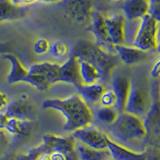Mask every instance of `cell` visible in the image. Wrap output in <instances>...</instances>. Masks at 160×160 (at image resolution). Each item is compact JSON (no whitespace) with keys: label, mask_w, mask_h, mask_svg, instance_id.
<instances>
[{"label":"cell","mask_w":160,"mask_h":160,"mask_svg":"<svg viewBox=\"0 0 160 160\" xmlns=\"http://www.w3.org/2000/svg\"><path fill=\"white\" fill-rule=\"evenodd\" d=\"M3 58L6 59L10 64V69L7 74V83L15 84L19 82H25L32 85L40 91H45L50 86L49 82L43 76L33 74L30 70L23 65L20 59L13 52L3 54Z\"/></svg>","instance_id":"8992f818"},{"label":"cell","mask_w":160,"mask_h":160,"mask_svg":"<svg viewBox=\"0 0 160 160\" xmlns=\"http://www.w3.org/2000/svg\"><path fill=\"white\" fill-rule=\"evenodd\" d=\"M110 80H111V89L114 91L117 99L115 109L119 113L123 112L125 103H126V99L128 96L131 77H129L126 73L123 72H117V73L113 72Z\"/></svg>","instance_id":"4fadbf2b"},{"label":"cell","mask_w":160,"mask_h":160,"mask_svg":"<svg viewBox=\"0 0 160 160\" xmlns=\"http://www.w3.org/2000/svg\"><path fill=\"white\" fill-rule=\"evenodd\" d=\"M28 15L27 7L18 6L10 0H0V23L25 18Z\"/></svg>","instance_id":"ac0fdd59"},{"label":"cell","mask_w":160,"mask_h":160,"mask_svg":"<svg viewBox=\"0 0 160 160\" xmlns=\"http://www.w3.org/2000/svg\"><path fill=\"white\" fill-rule=\"evenodd\" d=\"M8 120H9V116L6 113L0 112V130H5Z\"/></svg>","instance_id":"d6a6232c"},{"label":"cell","mask_w":160,"mask_h":160,"mask_svg":"<svg viewBox=\"0 0 160 160\" xmlns=\"http://www.w3.org/2000/svg\"><path fill=\"white\" fill-rule=\"evenodd\" d=\"M150 77L152 79H159L160 78V59H158L154 63L151 70H150Z\"/></svg>","instance_id":"f1b7e54d"},{"label":"cell","mask_w":160,"mask_h":160,"mask_svg":"<svg viewBox=\"0 0 160 160\" xmlns=\"http://www.w3.org/2000/svg\"><path fill=\"white\" fill-rule=\"evenodd\" d=\"M43 146L50 152H60L67 154L75 150L76 139L71 136H59L54 134L43 135Z\"/></svg>","instance_id":"9a60e30c"},{"label":"cell","mask_w":160,"mask_h":160,"mask_svg":"<svg viewBox=\"0 0 160 160\" xmlns=\"http://www.w3.org/2000/svg\"><path fill=\"white\" fill-rule=\"evenodd\" d=\"M50 44H51V42H50L47 38H45V37L38 38L33 44V51L37 55L46 54L49 52Z\"/></svg>","instance_id":"4316f807"},{"label":"cell","mask_w":160,"mask_h":160,"mask_svg":"<svg viewBox=\"0 0 160 160\" xmlns=\"http://www.w3.org/2000/svg\"><path fill=\"white\" fill-rule=\"evenodd\" d=\"M70 54H72L77 59H84L89 61L96 67L100 75L102 82H107L111 78L115 68L120 62L119 58L114 52L105 50L100 47L96 43H93L88 40H79L73 46Z\"/></svg>","instance_id":"3957f363"},{"label":"cell","mask_w":160,"mask_h":160,"mask_svg":"<svg viewBox=\"0 0 160 160\" xmlns=\"http://www.w3.org/2000/svg\"><path fill=\"white\" fill-rule=\"evenodd\" d=\"M149 14L156 20L158 23H160V1L150 4V9H149Z\"/></svg>","instance_id":"83f0119b"},{"label":"cell","mask_w":160,"mask_h":160,"mask_svg":"<svg viewBox=\"0 0 160 160\" xmlns=\"http://www.w3.org/2000/svg\"><path fill=\"white\" fill-rule=\"evenodd\" d=\"M50 160H65V155L60 152H50Z\"/></svg>","instance_id":"e575fe53"},{"label":"cell","mask_w":160,"mask_h":160,"mask_svg":"<svg viewBox=\"0 0 160 160\" xmlns=\"http://www.w3.org/2000/svg\"><path fill=\"white\" fill-rule=\"evenodd\" d=\"M65 160H79L76 150H74V151H71V152H69L67 154H65Z\"/></svg>","instance_id":"d590c367"},{"label":"cell","mask_w":160,"mask_h":160,"mask_svg":"<svg viewBox=\"0 0 160 160\" xmlns=\"http://www.w3.org/2000/svg\"><path fill=\"white\" fill-rule=\"evenodd\" d=\"M3 130H0V154L3 153L2 151L6 150L8 146V139L6 137V134H4Z\"/></svg>","instance_id":"4dcf8cb0"},{"label":"cell","mask_w":160,"mask_h":160,"mask_svg":"<svg viewBox=\"0 0 160 160\" xmlns=\"http://www.w3.org/2000/svg\"><path fill=\"white\" fill-rule=\"evenodd\" d=\"M0 160H14V158L11 156H2L0 157Z\"/></svg>","instance_id":"74e56055"},{"label":"cell","mask_w":160,"mask_h":160,"mask_svg":"<svg viewBox=\"0 0 160 160\" xmlns=\"http://www.w3.org/2000/svg\"><path fill=\"white\" fill-rule=\"evenodd\" d=\"M13 51H14V46L12 43L0 41V54H5Z\"/></svg>","instance_id":"f546056e"},{"label":"cell","mask_w":160,"mask_h":160,"mask_svg":"<svg viewBox=\"0 0 160 160\" xmlns=\"http://www.w3.org/2000/svg\"><path fill=\"white\" fill-rule=\"evenodd\" d=\"M49 52L51 53L53 57L57 59H62L70 55L69 53L71 51H70L69 45L66 42L62 41V40H56V41L50 44Z\"/></svg>","instance_id":"d4e9b609"},{"label":"cell","mask_w":160,"mask_h":160,"mask_svg":"<svg viewBox=\"0 0 160 160\" xmlns=\"http://www.w3.org/2000/svg\"><path fill=\"white\" fill-rule=\"evenodd\" d=\"M107 149L112 160H146L145 152H134L107 138Z\"/></svg>","instance_id":"d6986e66"},{"label":"cell","mask_w":160,"mask_h":160,"mask_svg":"<svg viewBox=\"0 0 160 160\" xmlns=\"http://www.w3.org/2000/svg\"><path fill=\"white\" fill-rule=\"evenodd\" d=\"M31 130V121L29 120H21L17 118L9 117L5 131L14 136H26Z\"/></svg>","instance_id":"603a6c76"},{"label":"cell","mask_w":160,"mask_h":160,"mask_svg":"<svg viewBox=\"0 0 160 160\" xmlns=\"http://www.w3.org/2000/svg\"><path fill=\"white\" fill-rule=\"evenodd\" d=\"M77 60L79 75L82 84H92L95 82H99L101 80V75H100L99 70L92 63H90L89 61H86L84 59Z\"/></svg>","instance_id":"7402d4cb"},{"label":"cell","mask_w":160,"mask_h":160,"mask_svg":"<svg viewBox=\"0 0 160 160\" xmlns=\"http://www.w3.org/2000/svg\"><path fill=\"white\" fill-rule=\"evenodd\" d=\"M108 37L111 44H125V17L123 14H113L105 16Z\"/></svg>","instance_id":"2e32d148"},{"label":"cell","mask_w":160,"mask_h":160,"mask_svg":"<svg viewBox=\"0 0 160 160\" xmlns=\"http://www.w3.org/2000/svg\"><path fill=\"white\" fill-rule=\"evenodd\" d=\"M64 17L68 21L84 24L88 23L93 11V0H63Z\"/></svg>","instance_id":"9c48e42d"},{"label":"cell","mask_w":160,"mask_h":160,"mask_svg":"<svg viewBox=\"0 0 160 160\" xmlns=\"http://www.w3.org/2000/svg\"><path fill=\"white\" fill-rule=\"evenodd\" d=\"M158 22L149 13L139 20L138 28L135 33L132 45L144 51L156 50L158 40Z\"/></svg>","instance_id":"52a82bcc"},{"label":"cell","mask_w":160,"mask_h":160,"mask_svg":"<svg viewBox=\"0 0 160 160\" xmlns=\"http://www.w3.org/2000/svg\"><path fill=\"white\" fill-rule=\"evenodd\" d=\"M119 112L117 111L114 107H104V106H99L93 116L96 118L100 123L104 125H111L115 120H116Z\"/></svg>","instance_id":"cb8c5ba5"},{"label":"cell","mask_w":160,"mask_h":160,"mask_svg":"<svg viewBox=\"0 0 160 160\" xmlns=\"http://www.w3.org/2000/svg\"><path fill=\"white\" fill-rule=\"evenodd\" d=\"M72 136L77 141L89 147L95 149H107V134L93 126L92 124L74 130Z\"/></svg>","instance_id":"30bf717a"},{"label":"cell","mask_w":160,"mask_h":160,"mask_svg":"<svg viewBox=\"0 0 160 160\" xmlns=\"http://www.w3.org/2000/svg\"><path fill=\"white\" fill-rule=\"evenodd\" d=\"M156 50H157V52L160 54V42H158V44H157V47H156Z\"/></svg>","instance_id":"60d3db41"},{"label":"cell","mask_w":160,"mask_h":160,"mask_svg":"<svg viewBox=\"0 0 160 160\" xmlns=\"http://www.w3.org/2000/svg\"><path fill=\"white\" fill-rule=\"evenodd\" d=\"M159 95H160V85H159Z\"/></svg>","instance_id":"b9f144b4"},{"label":"cell","mask_w":160,"mask_h":160,"mask_svg":"<svg viewBox=\"0 0 160 160\" xmlns=\"http://www.w3.org/2000/svg\"><path fill=\"white\" fill-rule=\"evenodd\" d=\"M5 113L12 118L32 121L37 116V109L29 101V99L25 95H23L19 99L14 100L11 103H8Z\"/></svg>","instance_id":"7c38bea8"},{"label":"cell","mask_w":160,"mask_h":160,"mask_svg":"<svg viewBox=\"0 0 160 160\" xmlns=\"http://www.w3.org/2000/svg\"><path fill=\"white\" fill-rule=\"evenodd\" d=\"M113 51L117 55L120 62L127 65V66H132V65H137L143 63L149 59V52L144 51L135 46H128V45L121 44V45H114Z\"/></svg>","instance_id":"5bb4252c"},{"label":"cell","mask_w":160,"mask_h":160,"mask_svg":"<svg viewBox=\"0 0 160 160\" xmlns=\"http://www.w3.org/2000/svg\"><path fill=\"white\" fill-rule=\"evenodd\" d=\"M109 1L112 3H119V2H122L123 0H109Z\"/></svg>","instance_id":"f35d334b"},{"label":"cell","mask_w":160,"mask_h":160,"mask_svg":"<svg viewBox=\"0 0 160 160\" xmlns=\"http://www.w3.org/2000/svg\"><path fill=\"white\" fill-rule=\"evenodd\" d=\"M78 94L81 96L84 101L89 106L99 103V100L103 92L105 91V86L101 82H95L92 84H82L77 87Z\"/></svg>","instance_id":"ffe728a7"},{"label":"cell","mask_w":160,"mask_h":160,"mask_svg":"<svg viewBox=\"0 0 160 160\" xmlns=\"http://www.w3.org/2000/svg\"><path fill=\"white\" fill-rule=\"evenodd\" d=\"M116 95L112 89H105L99 100V105L104 107H114L116 105Z\"/></svg>","instance_id":"484cf974"},{"label":"cell","mask_w":160,"mask_h":160,"mask_svg":"<svg viewBox=\"0 0 160 160\" xmlns=\"http://www.w3.org/2000/svg\"><path fill=\"white\" fill-rule=\"evenodd\" d=\"M79 160H110L111 155L108 149H95L76 140L75 145Z\"/></svg>","instance_id":"44dd1931"},{"label":"cell","mask_w":160,"mask_h":160,"mask_svg":"<svg viewBox=\"0 0 160 160\" xmlns=\"http://www.w3.org/2000/svg\"><path fill=\"white\" fill-rule=\"evenodd\" d=\"M107 136L134 152H145L148 142L142 118L125 111L120 112L116 120L108 126Z\"/></svg>","instance_id":"6da1fadb"},{"label":"cell","mask_w":160,"mask_h":160,"mask_svg":"<svg viewBox=\"0 0 160 160\" xmlns=\"http://www.w3.org/2000/svg\"><path fill=\"white\" fill-rule=\"evenodd\" d=\"M160 0H149L150 4H153V3H156V2H159Z\"/></svg>","instance_id":"ab89813d"},{"label":"cell","mask_w":160,"mask_h":160,"mask_svg":"<svg viewBox=\"0 0 160 160\" xmlns=\"http://www.w3.org/2000/svg\"><path fill=\"white\" fill-rule=\"evenodd\" d=\"M152 91V104L148 112L144 116L143 124L146 131L147 141L151 139L156 144L160 145V95L159 86L154 89L151 84Z\"/></svg>","instance_id":"ba28073f"},{"label":"cell","mask_w":160,"mask_h":160,"mask_svg":"<svg viewBox=\"0 0 160 160\" xmlns=\"http://www.w3.org/2000/svg\"><path fill=\"white\" fill-rule=\"evenodd\" d=\"M42 107L61 112L66 119L63 129L67 132L87 126L94 119L91 108L79 94H73L64 99H46L43 101Z\"/></svg>","instance_id":"7a4b0ae2"},{"label":"cell","mask_w":160,"mask_h":160,"mask_svg":"<svg viewBox=\"0 0 160 160\" xmlns=\"http://www.w3.org/2000/svg\"><path fill=\"white\" fill-rule=\"evenodd\" d=\"M88 23V30L94 36L95 43L99 45L100 47L104 48L105 50H107V48H110V50L113 51V45L110 42L107 33L105 15L102 12L98 11V10H93Z\"/></svg>","instance_id":"8fae6325"},{"label":"cell","mask_w":160,"mask_h":160,"mask_svg":"<svg viewBox=\"0 0 160 160\" xmlns=\"http://www.w3.org/2000/svg\"><path fill=\"white\" fill-rule=\"evenodd\" d=\"M12 3L18 5V6H23L27 7L29 5H32L38 2V0H10Z\"/></svg>","instance_id":"1f68e13d"},{"label":"cell","mask_w":160,"mask_h":160,"mask_svg":"<svg viewBox=\"0 0 160 160\" xmlns=\"http://www.w3.org/2000/svg\"><path fill=\"white\" fill-rule=\"evenodd\" d=\"M28 69L33 74L43 76L50 85L64 82L72 84L76 88L82 85L79 75L78 60L72 54H70L68 59L62 64L44 61L31 64Z\"/></svg>","instance_id":"277c9868"},{"label":"cell","mask_w":160,"mask_h":160,"mask_svg":"<svg viewBox=\"0 0 160 160\" xmlns=\"http://www.w3.org/2000/svg\"><path fill=\"white\" fill-rule=\"evenodd\" d=\"M110 160H112V159H110Z\"/></svg>","instance_id":"7bdbcfd3"},{"label":"cell","mask_w":160,"mask_h":160,"mask_svg":"<svg viewBox=\"0 0 160 160\" xmlns=\"http://www.w3.org/2000/svg\"><path fill=\"white\" fill-rule=\"evenodd\" d=\"M151 85L145 78L131 77L124 111L144 118L152 104Z\"/></svg>","instance_id":"5b68a950"},{"label":"cell","mask_w":160,"mask_h":160,"mask_svg":"<svg viewBox=\"0 0 160 160\" xmlns=\"http://www.w3.org/2000/svg\"><path fill=\"white\" fill-rule=\"evenodd\" d=\"M121 8L125 19L134 21L149 13L150 2L149 0H123Z\"/></svg>","instance_id":"e0dca14e"},{"label":"cell","mask_w":160,"mask_h":160,"mask_svg":"<svg viewBox=\"0 0 160 160\" xmlns=\"http://www.w3.org/2000/svg\"><path fill=\"white\" fill-rule=\"evenodd\" d=\"M8 105V99H7V95L0 91V110L3 108H6Z\"/></svg>","instance_id":"836d02e7"},{"label":"cell","mask_w":160,"mask_h":160,"mask_svg":"<svg viewBox=\"0 0 160 160\" xmlns=\"http://www.w3.org/2000/svg\"><path fill=\"white\" fill-rule=\"evenodd\" d=\"M62 1L63 0H38V2H42V3H58Z\"/></svg>","instance_id":"8d00e7d4"}]
</instances>
